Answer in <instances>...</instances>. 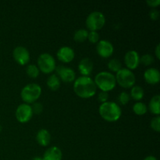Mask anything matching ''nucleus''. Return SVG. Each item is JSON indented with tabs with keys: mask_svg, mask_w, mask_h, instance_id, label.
<instances>
[{
	"mask_svg": "<svg viewBox=\"0 0 160 160\" xmlns=\"http://www.w3.org/2000/svg\"><path fill=\"white\" fill-rule=\"evenodd\" d=\"M73 91L81 98H88L95 95L97 87L92 78L89 76H81L74 81Z\"/></svg>",
	"mask_w": 160,
	"mask_h": 160,
	"instance_id": "nucleus-1",
	"label": "nucleus"
},
{
	"mask_svg": "<svg viewBox=\"0 0 160 160\" xmlns=\"http://www.w3.org/2000/svg\"><path fill=\"white\" fill-rule=\"evenodd\" d=\"M98 112L106 121L115 122L117 121L121 117L122 109L118 103L107 101L100 105Z\"/></svg>",
	"mask_w": 160,
	"mask_h": 160,
	"instance_id": "nucleus-2",
	"label": "nucleus"
},
{
	"mask_svg": "<svg viewBox=\"0 0 160 160\" xmlns=\"http://www.w3.org/2000/svg\"><path fill=\"white\" fill-rule=\"evenodd\" d=\"M95 84L102 92L112 91L117 84L115 75L109 71H101L95 77Z\"/></svg>",
	"mask_w": 160,
	"mask_h": 160,
	"instance_id": "nucleus-3",
	"label": "nucleus"
},
{
	"mask_svg": "<svg viewBox=\"0 0 160 160\" xmlns=\"http://www.w3.org/2000/svg\"><path fill=\"white\" fill-rule=\"evenodd\" d=\"M42 95V88L39 84L31 83L22 88L20 96L23 101L27 104L34 103Z\"/></svg>",
	"mask_w": 160,
	"mask_h": 160,
	"instance_id": "nucleus-4",
	"label": "nucleus"
},
{
	"mask_svg": "<svg viewBox=\"0 0 160 160\" xmlns=\"http://www.w3.org/2000/svg\"><path fill=\"white\" fill-rule=\"evenodd\" d=\"M116 81L121 87L124 88H132L136 81V78L132 70L126 67H122L119 71L117 72Z\"/></svg>",
	"mask_w": 160,
	"mask_h": 160,
	"instance_id": "nucleus-5",
	"label": "nucleus"
},
{
	"mask_svg": "<svg viewBox=\"0 0 160 160\" xmlns=\"http://www.w3.org/2000/svg\"><path fill=\"white\" fill-rule=\"evenodd\" d=\"M86 26L90 31H98L106 23V17L100 11H93L86 19Z\"/></svg>",
	"mask_w": 160,
	"mask_h": 160,
	"instance_id": "nucleus-6",
	"label": "nucleus"
},
{
	"mask_svg": "<svg viewBox=\"0 0 160 160\" xmlns=\"http://www.w3.org/2000/svg\"><path fill=\"white\" fill-rule=\"evenodd\" d=\"M38 66L39 70L45 73H50L56 69V60L49 53H42L38 58Z\"/></svg>",
	"mask_w": 160,
	"mask_h": 160,
	"instance_id": "nucleus-7",
	"label": "nucleus"
},
{
	"mask_svg": "<svg viewBox=\"0 0 160 160\" xmlns=\"http://www.w3.org/2000/svg\"><path fill=\"white\" fill-rule=\"evenodd\" d=\"M33 114L34 113L31 106L27 103H22L17 106L16 110V118L20 123H24L31 120Z\"/></svg>",
	"mask_w": 160,
	"mask_h": 160,
	"instance_id": "nucleus-8",
	"label": "nucleus"
},
{
	"mask_svg": "<svg viewBox=\"0 0 160 160\" xmlns=\"http://www.w3.org/2000/svg\"><path fill=\"white\" fill-rule=\"evenodd\" d=\"M56 71L57 74L59 75V79L62 80L64 82L70 83L72 81H75L76 78V73L75 71L70 67H66L64 66L59 65L56 67Z\"/></svg>",
	"mask_w": 160,
	"mask_h": 160,
	"instance_id": "nucleus-9",
	"label": "nucleus"
},
{
	"mask_svg": "<svg viewBox=\"0 0 160 160\" xmlns=\"http://www.w3.org/2000/svg\"><path fill=\"white\" fill-rule=\"evenodd\" d=\"M96 50L98 54L101 57L108 58L112 56L113 53L114 47L112 42L106 40V39H102V40L98 42V44L96 45Z\"/></svg>",
	"mask_w": 160,
	"mask_h": 160,
	"instance_id": "nucleus-10",
	"label": "nucleus"
},
{
	"mask_svg": "<svg viewBox=\"0 0 160 160\" xmlns=\"http://www.w3.org/2000/svg\"><path fill=\"white\" fill-rule=\"evenodd\" d=\"M12 56L16 62H18L20 65H25L30 60V52L28 48L24 46L19 45L13 49Z\"/></svg>",
	"mask_w": 160,
	"mask_h": 160,
	"instance_id": "nucleus-11",
	"label": "nucleus"
},
{
	"mask_svg": "<svg viewBox=\"0 0 160 160\" xmlns=\"http://www.w3.org/2000/svg\"><path fill=\"white\" fill-rule=\"evenodd\" d=\"M124 62L129 70H134L140 63V56L135 50H129L124 56Z\"/></svg>",
	"mask_w": 160,
	"mask_h": 160,
	"instance_id": "nucleus-12",
	"label": "nucleus"
},
{
	"mask_svg": "<svg viewBox=\"0 0 160 160\" xmlns=\"http://www.w3.org/2000/svg\"><path fill=\"white\" fill-rule=\"evenodd\" d=\"M57 57L63 62H70L75 56L74 50L70 46H62L57 51Z\"/></svg>",
	"mask_w": 160,
	"mask_h": 160,
	"instance_id": "nucleus-13",
	"label": "nucleus"
},
{
	"mask_svg": "<svg viewBox=\"0 0 160 160\" xmlns=\"http://www.w3.org/2000/svg\"><path fill=\"white\" fill-rule=\"evenodd\" d=\"M144 78L148 84H156L160 81V72L157 68L151 67L147 69L144 73Z\"/></svg>",
	"mask_w": 160,
	"mask_h": 160,
	"instance_id": "nucleus-14",
	"label": "nucleus"
},
{
	"mask_svg": "<svg viewBox=\"0 0 160 160\" xmlns=\"http://www.w3.org/2000/svg\"><path fill=\"white\" fill-rule=\"evenodd\" d=\"M62 153L60 148L57 146H52L45 152L43 160H62Z\"/></svg>",
	"mask_w": 160,
	"mask_h": 160,
	"instance_id": "nucleus-15",
	"label": "nucleus"
},
{
	"mask_svg": "<svg viewBox=\"0 0 160 160\" xmlns=\"http://www.w3.org/2000/svg\"><path fill=\"white\" fill-rule=\"evenodd\" d=\"M78 70L82 76H89L93 70V62L89 58H83L78 64Z\"/></svg>",
	"mask_w": 160,
	"mask_h": 160,
	"instance_id": "nucleus-16",
	"label": "nucleus"
},
{
	"mask_svg": "<svg viewBox=\"0 0 160 160\" xmlns=\"http://www.w3.org/2000/svg\"><path fill=\"white\" fill-rule=\"evenodd\" d=\"M36 140L38 143L42 146H47L49 145L50 141H51V134L49 131L44 128L38 130L36 134Z\"/></svg>",
	"mask_w": 160,
	"mask_h": 160,
	"instance_id": "nucleus-17",
	"label": "nucleus"
},
{
	"mask_svg": "<svg viewBox=\"0 0 160 160\" xmlns=\"http://www.w3.org/2000/svg\"><path fill=\"white\" fill-rule=\"evenodd\" d=\"M160 95H156L150 99L149 104H148V109L152 113L156 116H159L160 114Z\"/></svg>",
	"mask_w": 160,
	"mask_h": 160,
	"instance_id": "nucleus-18",
	"label": "nucleus"
},
{
	"mask_svg": "<svg viewBox=\"0 0 160 160\" xmlns=\"http://www.w3.org/2000/svg\"><path fill=\"white\" fill-rule=\"evenodd\" d=\"M46 84L51 90L56 91L60 87V79L56 74H51L47 78Z\"/></svg>",
	"mask_w": 160,
	"mask_h": 160,
	"instance_id": "nucleus-19",
	"label": "nucleus"
},
{
	"mask_svg": "<svg viewBox=\"0 0 160 160\" xmlns=\"http://www.w3.org/2000/svg\"><path fill=\"white\" fill-rule=\"evenodd\" d=\"M145 95V92H144V89L142 88L141 86L139 85H134L131 89V95L130 96H131V98H134L136 101H140L141 99H142Z\"/></svg>",
	"mask_w": 160,
	"mask_h": 160,
	"instance_id": "nucleus-20",
	"label": "nucleus"
},
{
	"mask_svg": "<svg viewBox=\"0 0 160 160\" xmlns=\"http://www.w3.org/2000/svg\"><path fill=\"white\" fill-rule=\"evenodd\" d=\"M133 111L137 115H144L148 111V106H147V105L145 103L138 101L133 105Z\"/></svg>",
	"mask_w": 160,
	"mask_h": 160,
	"instance_id": "nucleus-21",
	"label": "nucleus"
},
{
	"mask_svg": "<svg viewBox=\"0 0 160 160\" xmlns=\"http://www.w3.org/2000/svg\"><path fill=\"white\" fill-rule=\"evenodd\" d=\"M88 30L80 28V29L75 31L74 34H73V39L78 42H83L86 39H88Z\"/></svg>",
	"mask_w": 160,
	"mask_h": 160,
	"instance_id": "nucleus-22",
	"label": "nucleus"
},
{
	"mask_svg": "<svg viewBox=\"0 0 160 160\" xmlns=\"http://www.w3.org/2000/svg\"><path fill=\"white\" fill-rule=\"evenodd\" d=\"M108 68L113 72L119 71L122 68L121 62L118 59H116V58L111 59L108 62Z\"/></svg>",
	"mask_w": 160,
	"mask_h": 160,
	"instance_id": "nucleus-23",
	"label": "nucleus"
},
{
	"mask_svg": "<svg viewBox=\"0 0 160 160\" xmlns=\"http://www.w3.org/2000/svg\"><path fill=\"white\" fill-rule=\"evenodd\" d=\"M26 72L29 77H31L32 78H36L39 75L40 70H39L38 67L36 65H34V64H29L27 67Z\"/></svg>",
	"mask_w": 160,
	"mask_h": 160,
	"instance_id": "nucleus-24",
	"label": "nucleus"
},
{
	"mask_svg": "<svg viewBox=\"0 0 160 160\" xmlns=\"http://www.w3.org/2000/svg\"><path fill=\"white\" fill-rule=\"evenodd\" d=\"M130 98H131V96H130L129 94L126 92H120V95H118V98H117V100H118V102L120 103V105H124L128 104V102L130 101Z\"/></svg>",
	"mask_w": 160,
	"mask_h": 160,
	"instance_id": "nucleus-25",
	"label": "nucleus"
},
{
	"mask_svg": "<svg viewBox=\"0 0 160 160\" xmlns=\"http://www.w3.org/2000/svg\"><path fill=\"white\" fill-rule=\"evenodd\" d=\"M153 61H154V58H153L152 55L148 54V53L144 54L143 56H142V57H140V62L145 66L150 65L152 63Z\"/></svg>",
	"mask_w": 160,
	"mask_h": 160,
	"instance_id": "nucleus-26",
	"label": "nucleus"
},
{
	"mask_svg": "<svg viewBox=\"0 0 160 160\" xmlns=\"http://www.w3.org/2000/svg\"><path fill=\"white\" fill-rule=\"evenodd\" d=\"M151 128L156 132H159L160 131V117L156 116L153 117L151 120Z\"/></svg>",
	"mask_w": 160,
	"mask_h": 160,
	"instance_id": "nucleus-27",
	"label": "nucleus"
},
{
	"mask_svg": "<svg viewBox=\"0 0 160 160\" xmlns=\"http://www.w3.org/2000/svg\"><path fill=\"white\" fill-rule=\"evenodd\" d=\"M88 39L92 43H97L99 40V34L97 31H90L88 32Z\"/></svg>",
	"mask_w": 160,
	"mask_h": 160,
	"instance_id": "nucleus-28",
	"label": "nucleus"
},
{
	"mask_svg": "<svg viewBox=\"0 0 160 160\" xmlns=\"http://www.w3.org/2000/svg\"><path fill=\"white\" fill-rule=\"evenodd\" d=\"M31 108H32L33 113L35 114H40L43 110V106L40 102H34V104L31 106Z\"/></svg>",
	"mask_w": 160,
	"mask_h": 160,
	"instance_id": "nucleus-29",
	"label": "nucleus"
},
{
	"mask_svg": "<svg viewBox=\"0 0 160 160\" xmlns=\"http://www.w3.org/2000/svg\"><path fill=\"white\" fill-rule=\"evenodd\" d=\"M108 98H109V94H108V92H99V93H98V99L99 100V101L101 102L102 103L107 102Z\"/></svg>",
	"mask_w": 160,
	"mask_h": 160,
	"instance_id": "nucleus-30",
	"label": "nucleus"
},
{
	"mask_svg": "<svg viewBox=\"0 0 160 160\" xmlns=\"http://www.w3.org/2000/svg\"><path fill=\"white\" fill-rule=\"evenodd\" d=\"M149 16H150V17H151L152 20H156L159 17V11H158L157 9H152L149 12Z\"/></svg>",
	"mask_w": 160,
	"mask_h": 160,
	"instance_id": "nucleus-31",
	"label": "nucleus"
},
{
	"mask_svg": "<svg viewBox=\"0 0 160 160\" xmlns=\"http://www.w3.org/2000/svg\"><path fill=\"white\" fill-rule=\"evenodd\" d=\"M147 4L149 5L152 7H156V6H159L160 3V0H147Z\"/></svg>",
	"mask_w": 160,
	"mask_h": 160,
	"instance_id": "nucleus-32",
	"label": "nucleus"
},
{
	"mask_svg": "<svg viewBox=\"0 0 160 160\" xmlns=\"http://www.w3.org/2000/svg\"><path fill=\"white\" fill-rule=\"evenodd\" d=\"M159 52H160V45H159V44H158V45H156V56L158 59H159L160 58Z\"/></svg>",
	"mask_w": 160,
	"mask_h": 160,
	"instance_id": "nucleus-33",
	"label": "nucleus"
},
{
	"mask_svg": "<svg viewBox=\"0 0 160 160\" xmlns=\"http://www.w3.org/2000/svg\"><path fill=\"white\" fill-rule=\"evenodd\" d=\"M143 160H158V159H156V158L155 157V156H146V157H145Z\"/></svg>",
	"mask_w": 160,
	"mask_h": 160,
	"instance_id": "nucleus-34",
	"label": "nucleus"
},
{
	"mask_svg": "<svg viewBox=\"0 0 160 160\" xmlns=\"http://www.w3.org/2000/svg\"><path fill=\"white\" fill-rule=\"evenodd\" d=\"M31 160H43V159H42V157H39V156H36V157H34Z\"/></svg>",
	"mask_w": 160,
	"mask_h": 160,
	"instance_id": "nucleus-35",
	"label": "nucleus"
},
{
	"mask_svg": "<svg viewBox=\"0 0 160 160\" xmlns=\"http://www.w3.org/2000/svg\"><path fill=\"white\" fill-rule=\"evenodd\" d=\"M2 131V127H1V125H0V131Z\"/></svg>",
	"mask_w": 160,
	"mask_h": 160,
	"instance_id": "nucleus-36",
	"label": "nucleus"
}]
</instances>
